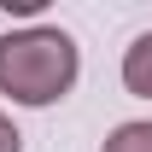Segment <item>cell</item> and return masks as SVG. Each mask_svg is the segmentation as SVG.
Returning <instances> with one entry per match:
<instances>
[{
  "label": "cell",
  "instance_id": "3",
  "mask_svg": "<svg viewBox=\"0 0 152 152\" xmlns=\"http://www.w3.org/2000/svg\"><path fill=\"white\" fill-rule=\"evenodd\" d=\"M99 152H152V123H117Z\"/></svg>",
  "mask_w": 152,
  "mask_h": 152
},
{
  "label": "cell",
  "instance_id": "2",
  "mask_svg": "<svg viewBox=\"0 0 152 152\" xmlns=\"http://www.w3.org/2000/svg\"><path fill=\"white\" fill-rule=\"evenodd\" d=\"M123 88L140 99H152V29L146 35L129 41V53H123Z\"/></svg>",
  "mask_w": 152,
  "mask_h": 152
},
{
  "label": "cell",
  "instance_id": "4",
  "mask_svg": "<svg viewBox=\"0 0 152 152\" xmlns=\"http://www.w3.org/2000/svg\"><path fill=\"white\" fill-rule=\"evenodd\" d=\"M0 152H23V134L12 129V117L0 111Z\"/></svg>",
  "mask_w": 152,
  "mask_h": 152
},
{
  "label": "cell",
  "instance_id": "1",
  "mask_svg": "<svg viewBox=\"0 0 152 152\" xmlns=\"http://www.w3.org/2000/svg\"><path fill=\"white\" fill-rule=\"evenodd\" d=\"M82 53L76 41L53 23H29L0 35V94L18 99V105H53L76 88Z\"/></svg>",
  "mask_w": 152,
  "mask_h": 152
}]
</instances>
